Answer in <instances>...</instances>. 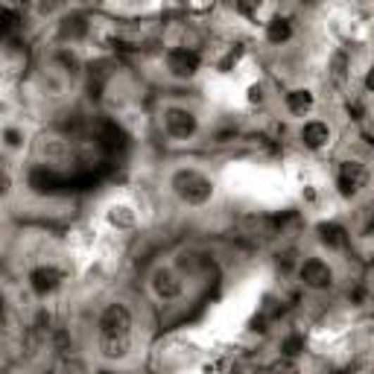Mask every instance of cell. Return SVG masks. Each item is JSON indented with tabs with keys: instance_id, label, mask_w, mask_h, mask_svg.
<instances>
[{
	"instance_id": "6da1fadb",
	"label": "cell",
	"mask_w": 374,
	"mask_h": 374,
	"mask_svg": "<svg viewBox=\"0 0 374 374\" xmlns=\"http://www.w3.org/2000/svg\"><path fill=\"white\" fill-rule=\"evenodd\" d=\"M100 351L106 360H123L132 348V313L126 304H108L100 313Z\"/></svg>"
},
{
	"instance_id": "7a4b0ae2",
	"label": "cell",
	"mask_w": 374,
	"mask_h": 374,
	"mask_svg": "<svg viewBox=\"0 0 374 374\" xmlns=\"http://www.w3.org/2000/svg\"><path fill=\"white\" fill-rule=\"evenodd\" d=\"M173 190L179 193V199L187 205H205L213 196V182L196 170H179L173 175Z\"/></svg>"
},
{
	"instance_id": "3957f363",
	"label": "cell",
	"mask_w": 374,
	"mask_h": 374,
	"mask_svg": "<svg viewBox=\"0 0 374 374\" xmlns=\"http://www.w3.org/2000/svg\"><path fill=\"white\" fill-rule=\"evenodd\" d=\"M368 185V170L366 164L360 161H342L339 170H337V187H339V196L345 199H354L360 196V190Z\"/></svg>"
},
{
	"instance_id": "277c9868",
	"label": "cell",
	"mask_w": 374,
	"mask_h": 374,
	"mask_svg": "<svg viewBox=\"0 0 374 374\" xmlns=\"http://www.w3.org/2000/svg\"><path fill=\"white\" fill-rule=\"evenodd\" d=\"M202 58L196 50L190 47H175L167 53V68L173 76H179V80H190V76H196V70H199Z\"/></svg>"
},
{
	"instance_id": "5b68a950",
	"label": "cell",
	"mask_w": 374,
	"mask_h": 374,
	"mask_svg": "<svg viewBox=\"0 0 374 374\" xmlns=\"http://www.w3.org/2000/svg\"><path fill=\"white\" fill-rule=\"evenodd\" d=\"M299 275H301L304 287H310V289H328V287L333 284V269H330L322 258H307V261L301 263Z\"/></svg>"
},
{
	"instance_id": "8992f818",
	"label": "cell",
	"mask_w": 374,
	"mask_h": 374,
	"mask_svg": "<svg viewBox=\"0 0 374 374\" xmlns=\"http://www.w3.org/2000/svg\"><path fill=\"white\" fill-rule=\"evenodd\" d=\"M164 129H167L170 137L187 141V137L196 135V117L187 108H167L164 111Z\"/></svg>"
},
{
	"instance_id": "52a82bcc",
	"label": "cell",
	"mask_w": 374,
	"mask_h": 374,
	"mask_svg": "<svg viewBox=\"0 0 374 374\" xmlns=\"http://www.w3.org/2000/svg\"><path fill=\"white\" fill-rule=\"evenodd\" d=\"M58 284H62V272H58L56 266H35V269L30 272V287H32L38 295L53 292Z\"/></svg>"
},
{
	"instance_id": "ba28073f",
	"label": "cell",
	"mask_w": 374,
	"mask_h": 374,
	"mask_svg": "<svg viewBox=\"0 0 374 374\" xmlns=\"http://www.w3.org/2000/svg\"><path fill=\"white\" fill-rule=\"evenodd\" d=\"M152 289L158 292L164 301H173V299H179V295H182V281L175 278L170 269H155L152 272Z\"/></svg>"
},
{
	"instance_id": "9c48e42d",
	"label": "cell",
	"mask_w": 374,
	"mask_h": 374,
	"mask_svg": "<svg viewBox=\"0 0 374 374\" xmlns=\"http://www.w3.org/2000/svg\"><path fill=\"white\" fill-rule=\"evenodd\" d=\"M301 141H304L307 149H322V147H328V141H330V126L322 123V120L304 123L301 126Z\"/></svg>"
},
{
	"instance_id": "30bf717a",
	"label": "cell",
	"mask_w": 374,
	"mask_h": 374,
	"mask_svg": "<svg viewBox=\"0 0 374 374\" xmlns=\"http://www.w3.org/2000/svg\"><path fill=\"white\" fill-rule=\"evenodd\" d=\"M319 240L328 246V249H342L348 243V231L337 223H322L319 225Z\"/></svg>"
},
{
	"instance_id": "8fae6325",
	"label": "cell",
	"mask_w": 374,
	"mask_h": 374,
	"mask_svg": "<svg viewBox=\"0 0 374 374\" xmlns=\"http://www.w3.org/2000/svg\"><path fill=\"white\" fill-rule=\"evenodd\" d=\"M287 108H289L292 114L304 117V114L313 108V94H310V91H304V88L289 91V94H287Z\"/></svg>"
},
{
	"instance_id": "7c38bea8",
	"label": "cell",
	"mask_w": 374,
	"mask_h": 374,
	"mask_svg": "<svg viewBox=\"0 0 374 374\" xmlns=\"http://www.w3.org/2000/svg\"><path fill=\"white\" fill-rule=\"evenodd\" d=\"M266 38L272 44H284L292 38V24L287 21V18H275V21L266 24Z\"/></svg>"
},
{
	"instance_id": "4fadbf2b",
	"label": "cell",
	"mask_w": 374,
	"mask_h": 374,
	"mask_svg": "<svg viewBox=\"0 0 374 374\" xmlns=\"http://www.w3.org/2000/svg\"><path fill=\"white\" fill-rule=\"evenodd\" d=\"M18 24H21V15H18L15 9H0V38H6L9 32H15Z\"/></svg>"
},
{
	"instance_id": "5bb4252c",
	"label": "cell",
	"mask_w": 374,
	"mask_h": 374,
	"mask_svg": "<svg viewBox=\"0 0 374 374\" xmlns=\"http://www.w3.org/2000/svg\"><path fill=\"white\" fill-rule=\"evenodd\" d=\"M301 351H304V337H299V333H292V337H287V339L281 342V357L295 360Z\"/></svg>"
},
{
	"instance_id": "9a60e30c",
	"label": "cell",
	"mask_w": 374,
	"mask_h": 374,
	"mask_svg": "<svg viewBox=\"0 0 374 374\" xmlns=\"http://www.w3.org/2000/svg\"><path fill=\"white\" fill-rule=\"evenodd\" d=\"M266 374H301V368H299V363H295V360L281 357V360H275V363L266 368Z\"/></svg>"
},
{
	"instance_id": "2e32d148",
	"label": "cell",
	"mask_w": 374,
	"mask_h": 374,
	"mask_svg": "<svg viewBox=\"0 0 374 374\" xmlns=\"http://www.w3.org/2000/svg\"><path fill=\"white\" fill-rule=\"evenodd\" d=\"M111 223L114 225H132V213L126 211V208H111Z\"/></svg>"
},
{
	"instance_id": "e0dca14e",
	"label": "cell",
	"mask_w": 374,
	"mask_h": 374,
	"mask_svg": "<svg viewBox=\"0 0 374 374\" xmlns=\"http://www.w3.org/2000/svg\"><path fill=\"white\" fill-rule=\"evenodd\" d=\"M249 100H251V103H261V100H263V91H261V88H251V91H249Z\"/></svg>"
},
{
	"instance_id": "ac0fdd59",
	"label": "cell",
	"mask_w": 374,
	"mask_h": 374,
	"mask_svg": "<svg viewBox=\"0 0 374 374\" xmlns=\"http://www.w3.org/2000/svg\"><path fill=\"white\" fill-rule=\"evenodd\" d=\"M9 190V175L6 173H0V196H4Z\"/></svg>"
},
{
	"instance_id": "d6986e66",
	"label": "cell",
	"mask_w": 374,
	"mask_h": 374,
	"mask_svg": "<svg viewBox=\"0 0 374 374\" xmlns=\"http://www.w3.org/2000/svg\"><path fill=\"white\" fill-rule=\"evenodd\" d=\"M6 144H9V147H18V144H21V141H18V132H6Z\"/></svg>"
},
{
	"instance_id": "ffe728a7",
	"label": "cell",
	"mask_w": 374,
	"mask_h": 374,
	"mask_svg": "<svg viewBox=\"0 0 374 374\" xmlns=\"http://www.w3.org/2000/svg\"><path fill=\"white\" fill-rule=\"evenodd\" d=\"M0 313H4V299H0Z\"/></svg>"
},
{
	"instance_id": "44dd1931",
	"label": "cell",
	"mask_w": 374,
	"mask_h": 374,
	"mask_svg": "<svg viewBox=\"0 0 374 374\" xmlns=\"http://www.w3.org/2000/svg\"><path fill=\"white\" fill-rule=\"evenodd\" d=\"M100 374H111V371H100Z\"/></svg>"
}]
</instances>
